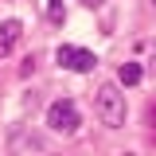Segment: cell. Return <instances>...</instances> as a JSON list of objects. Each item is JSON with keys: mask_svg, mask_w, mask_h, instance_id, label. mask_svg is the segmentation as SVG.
Instances as JSON below:
<instances>
[{"mask_svg": "<svg viewBox=\"0 0 156 156\" xmlns=\"http://www.w3.org/2000/svg\"><path fill=\"white\" fill-rule=\"evenodd\" d=\"M12 148H35V152H43L47 144H43V136H35V133H16L12 136Z\"/></svg>", "mask_w": 156, "mask_h": 156, "instance_id": "obj_6", "label": "cell"}, {"mask_svg": "<svg viewBox=\"0 0 156 156\" xmlns=\"http://www.w3.org/2000/svg\"><path fill=\"white\" fill-rule=\"evenodd\" d=\"M47 125L55 133H78V105L70 98H58L47 105Z\"/></svg>", "mask_w": 156, "mask_h": 156, "instance_id": "obj_2", "label": "cell"}, {"mask_svg": "<svg viewBox=\"0 0 156 156\" xmlns=\"http://www.w3.org/2000/svg\"><path fill=\"white\" fill-rule=\"evenodd\" d=\"M20 35H23V23H20V20H4V23H0V55H12Z\"/></svg>", "mask_w": 156, "mask_h": 156, "instance_id": "obj_4", "label": "cell"}, {"mask_svg": "<svg viewBox=\"0 0 156 156\" xmlns=\"http://www.w3.org/2000/svg\"><path fill=\"white\" fill-rule=\"evenodd\" d=\"M94 109H98V117H101V125H105V129H121V125H125V94L117 90L113 82L98 86Z\"/></svg>", "mask_w": 156, "mask_h": 156, "instance_id": "obj_1", "label": "cell"}, {"mask_svg": "<svg viewBox=\"0 0 156 156\" xmlns=\"http://www.w3.org/2000/svg\"><path fill=\"white\" fill-rule=\"evenodd\" d=\"M140 78H144L140 62H121V70H117V82H121V86H136Z\"/></svg>", "mask_w": 156, "mask_h": 156, "instance_id": "obj_5", "label": "cell"}, {"mask_svg": "<svg viewBox=\"0 0 156 156\" xmlns=\"http://www.w3.org/2000/svg\"><path fill=\"white\" fill-rule=\"evenodd\" d=\"M47 16L55 20V23L62 20V0H51V4H47Z\"/></svg>", "mask_w": 156, "mask_h": 156, "instance_id": "obj_7", "label": "cell"}, {"mask_svg": "<svg viewBox=\"0 0 156 156\" xmlns=\"http://www.w3.org/2000/svg\"><path fill=\"white\" fill-rule=\"evenodd\" d=\"M58 66L86 74V70H94V66H98V58H94V51H82V47H70V43H62V47H58Z\"/></svg>", "mask_w": 156, "mask_h": 156, "instance_id": "obj_3", "label": "cell"}, {"mask_svg": "<svg viewBox=\"0 0 156 156\" xmlns=\"http://www.w3.org/2000/svg\"><path fill=\"white\" fill-rule=\"evenodd\" d=\"M82 4H86V8H101V0H82Z\"/></svg>", "mask_w": 156, "mask_h": 156, "instance_id": "obj_8", "label": "cell"}]
</instances>
